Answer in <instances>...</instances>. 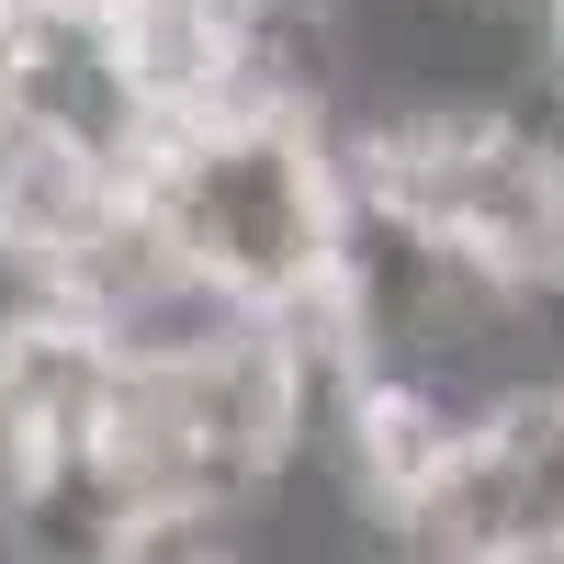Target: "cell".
Returning a JSON list of instances; mask_svg holds the SVG:
<instances>
[{
	"label": "cell",
	"instance_id": "6da1fadb",
	"mask_svg": "<svg viewBox=\"0 0 564 564\" xmlns=\"http://www.w3.org/2000/svg\"><path fill=\"white\" fill-rule=\"evenodd\" d=\"M124 215H135V170H113V159H90V148L12 113V135H0V249H34V260L68 271Z\"/></svg>",
	"mask_w": 564,
	"mask_h": 564
}]
</instances>
